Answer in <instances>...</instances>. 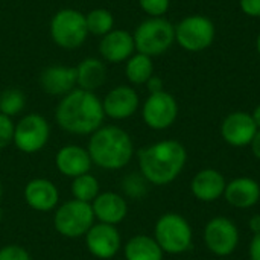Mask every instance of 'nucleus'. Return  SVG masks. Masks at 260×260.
Masks as SVG:
<instances>
[{
	"label": "nucleus",
	"mask_w": 260,
	"mask_h": 260,
	"mask_svg": "<svg viewBox=\"0 0 260 260\" xmlns=\"http://www.w3.org/2000/svg\"><path fill=\"white\" fill-rule=\"evenodd\" d=\"M26 204L40 213L52 212L58 207L59 192L55 183L47 178H34L30 180L23 190Z\"/></svg>",
	"instance_id": "15"
},
{
	"label": "nucleus",
	"mask_w": 260,
	"mask_h": 260,
	"mask_svg": "<svg viewBox=\"0 0 260 260\" xmlns=\"http://www.w3.org/2000/svg\"><path fill=\"white\" fill-rule=\"evenodd\" d=\"M50 35L55 44L62 49L79 47L88 35L85 15L70 8L58 11L50 21Z\"/></svg>",
	"instance_id": "8"
},
{
	"label": "nucleus",
	"mask_w": 260,
	"mask_h": 260,
	"mask_svg": "<svg viewBox=\"0 0 260 260\" xmlns=\"http://www.w3.org/2000/svg\"><path fill=\"white\" fill-rule=\"evenodd\" d=\"M125 260H163L165 253L154 239L148 235H136L123 245Z\"/></svg>",
	"instance_id": "22"
},
{
	"label": "nucleus",
	"mask_w": 260,
	"mask_h": 260,
	"mask_svg": "<svg viewBox=\"0 0 260 260\" xmlns=\"http://www.w3.org/2000/svg\"><path fill=\"white\" fill-rule=\"evenodd\" d=\"M0 260H32L30 254L20 245L11 244L0 248Z\"/></svg>",
	"instance_id": "31"
},
{
	"label": "nucleus",
	"mask_w": 260,
	"mask_h": 260,
	"mask_svg": "<svg viewBox=\"0 0 260 260\" xmlns=\"http://www.w3.org/2000/svg\"><path fill=\"white\" fill-rule=\"evenodd\" d=\"M105 119L102 101L94 91L75 88L56 105L55 120L61 129L75 136H91Z\"/></svg>",
	"instance_id": "1"
},
{
	"label": "nucleus",
	"mask_w": 260,
	"mask_h": 260,
	"mask_svg": "<svg viewBox=\"0 0 260 260\" xmlns=\"http://www.w3.org/2000/svg\"><path fill=\"white\" fill-rule=\"evenodd\" d=\"M215 23L206 15H189L175 26V41L186 52L198 53L209 49L215 41Z\"/></svg>",
	"instance_id": "7"
},
{
	"label": "nucleus",
	"mask_w": 260,
	"mask_h": 260,
	"mask_svg": "<svg viewBox=\"0 0 260 260\" xmlns=\"http://www.w3.org/2000/svg\"><path fill=\"white\" fill-rule=\"evenodd\" d=\"M146 87H148V91H149V94H152V93H158V91H163L165 88H163V81H161V78H158V76H151L149 78V81L146 82Z\"/></svg>",
	"instance_id": "34"
},
{
	"label": "nucleus",
	"mask_w": 260,
	"mask_h": 260,
	"mask_svg": "<svg viewBox=\"0 0 260 260\" xmlns=\"http://www.w3.org/2000/svg\"><path fill=\"white\" fill-rule=\"evenodd\" d=\"M85 21H87V30L93 35H99V37H104L108 32H111L113 24H114L113 14L104 8L90 11L85 15Z\"/></svg>",
	"instance_id": "26"
},
{
	"label": "nucleus",
	"mask_w": 260,
	"mask_h": 260,
	"mask_svg": "<svg viewBox=\"0 0 260 260\" xmlns=\"http://www.w3.org/2000/svg\"><path fill=\"white\" fill-rule=\"evenodd\" d=\"M154 239L165 254H184L193 245V230L189 221L175 212L161 215L154 225Z\"/></svg>",
	"instance_id": "4"
},
{
	"label": "nucleus",
	"mask_w": 260,
	"mask_h": 260,
	"mask_svg": "<svg viewBox=\"0 0 260 260\" xmlns=\"http://www.w3.org/2000/svg\"><path fill=\"white\" fill-rule=\"evenodd\" d=\"M140 99L137 91L129 85H119L114 87L107 93L102 101L104 113L110 119L114 120H125L136 114L139 110Z\"/></svg>",
	"instance_id": "14"
},
{
	"label": "nucleus",
	"mask_w": 260,
	"mask_h": 260,
	"mask_svg": "<svg viewBox=\"0 0 260 260\" xmlns=\"http://www.w3.org/2000/svg\"><path fill=\"white\" fill-rule=\"evenodd\" d=\"M256 49H257V53L260 55V32L259 35H257V38H256Z\"/></svg>",
	"instance_id": "38"
},
{
	"label": "nucleus",
	"mask_w": 260,
	"mask_h": 260,
	"mask_svg": "<svg viewBox=\"0 0 260 260\" xmlns=\"http://www.w3.org/2000/svg\"><path fill=\"white\" fill-rule=\"evenodd\" d=\"M55 166L61 175L73 180L79 175L88 174L93 161L85 148L79 145H66L55 154Z\"/></svg>",
	"instance_id": "16"
},
{
	"label": "nucleus",
	"mask_w": 260,
	"mask_h": 260,
	"mask_svg": "<svg viewBox=\"0 0 260 260\" xmlns=\"http://www.w3.org/2000/svg\"><path fill=\"white\" fill-rule=\"evenodd\" d=\"M70 192L73 195V200L91 204L94 198L101 193V184L99 180L88 172L72 180Z\"/></svg>",
	"instance_id": "25"
},
{
	"label": "nucleus",
	"mask_w": 260,
	"mask_h": 260,
	"mask_svg": "<svg viewBox=\"0 0 260 260\" xmlns=\"http://www.w3.org/2000/svg\"><path fill=\"white\" fill-rule=\"evenodd\" d=\"M2 218H3V212H2V209H0V222H2Z\"/></svg>",
	"instance_id": "40"
},
{
	"label": "nucleus",
	"mask_w": 260,
	"mask_h": 260,
	"mask_svg": "<svg viewBox=\"0 0 260 260\" xmlns=\"http://www.w3.org/2000/svg\"><path fill=\"white\" fill-rule=\"evenodd\" d=\"M239 241H241L239 229L230 218L225 216L212 218L204 227L206 248L218 257L232 256L238 250Z\"/></svg>",
	"instance_id": "10"
},
{
	"label": "nucleus",
	"mask_w": 260,
	"mask_h": 260,
	"mask_svg": "<svg viewBox=\"0 0 260 260\" xmlns=\"http://www.w3.org/2000/svg\"><path fill=\"white\" fill-rule=\"evenodd\" d=\"M2 193H3V187H2V183H0V198H2Z\"/></svg>",
	"instance_id": "39"
},
{
	"label": "nucleus",
	"mask_w": 260,
	"mask_h": 260,
	"mask_svg": "<svg viewBox=\"0 0 260 260\" xmlns=\"http://www.w3.org/2000/svg\"><path fill=\"white\" fill-rule=\"evenodd\" d=\"M248 227L251 230L253 235H257L260 233V215H253L248 221Z\"/></svg>",
	"instance_id": "36"
},
{
	"label": "nucleus",
	"mask_w": 260,
	"mask_h": 260,
	"mask_svg": "<svg viewBox=\"0 0 260 260\" xmlns=\"http://www.w3.org/2000/svg\"><path fill=\"white\" fill-rule=\"evenodd\" d=\"M50 139V125L41 114L30 113L18 120L14 129V145L24 154L40 152Z\"/></svg>",
	"instance_id": "9"
},
{
	"label": "nucleus",
	"mask_w": 260,
	"mask_h": 260,
	"mask_svg": "<svg viewBox=\"0 0 260 260\" xmlns=\"http://www.w3.org/2000/svg\"><path fill=\"white\" fill-rule=\"evenodd\" d=\"M107 79V67L101 59L87 58L76 67V85L87 91L102 87Z\"/></svg>",
	"instance_id": "23"
},
{
	"label": "nucleus",
	"mask_w": 260,
	"mask_h": 260,
	"mask_svg": "<svg viewBox=\"0 0 260 260\" xmlns=\"http://www.w3.org/2000/svg\"><path fill=\"white\" fill-rule=\"evenodd\" d=\"M225 186L227 181L222 172L207 168L193 175L190 181V192L201 203H215L224 197Z\"/></svg>",
	"instance_id": "17"
},
{
	"label": "nucleus",
	"mask_w": 260,
	"mask_h": 260,
	"mask_svg": "<svg viewBox=\"0 0 260 260\" xmlns=\"http://www.w3.org/2000/svg\"><path fill=\"white\" fill-rule=\"evenodd\" d=\"M250 148H251L253 155H254V157H256V158L260 161V129L256 133V136H254L253 142L250 143Z\"/></svg>",
	"instance_id": "35"
},
{
	"label": "nucleus",
	"mask_w": 260,
	"mask_h": 260,
	"mask_svg": "<svg viewBox=\"0 0 260 260\" xmlns=\"http://www.w3.org/2000/svg\"><path fill=\"white\" fill-rule=\"evenodd\" d=\"M241 11L253 18L260 17V0H239Z\"/></svg>",
	"instance_id": "32"
},
{
	"label": "nucleus",
	"mask_w": 260,
	"mask_h": 260,
	"mask_svg": "<svg viewBox=\"0 0 260 260\" xmlns=\"http://www.w3.org/2000/svg\"><path fill=\"white\" fill-rule=\"evenodd\" d=\"M40 85L44 93L52 96H66L76 85V67L50 66L40 75Z\"/></svg>",
	"instance_id": "21"
},
{
	"label": "nucleus",
	"mask_w": 260,
	"mask_h": 260,
	"mask_svg": "<svg viewBox=\"0 0 260 260\" xmlns=\"http://www.w3.org/2000/svg\"><path fill=\"white\" fill-rule=\"evenodd\" d=\"M139 172L152 186L174 183L187 163V151L178 140L166 139L142 148L137 152Z\"/></svg>",
	"instance_id": "2"
},
{
	"label": "nucleus",
	"mask_w": 260,
	"mask_h": 260,
	"mask_svg": "<svg viewBox=\"0 0 260 260\" xmlns=\"http://www.w3.org/2000/svg\"><path fill=\"white\" fill-rule=\"evenodd\" d=\"M142 117L148 128L163 131L171 128L178 117V102L168 91H158L148 96L142 107Z\"/></svg>",
	"instance_id": "11"
},
{
	"label": "nucleus",
	"mask_w": 260,
	"mask_h": 260,
	"mask_svg": "<svg viewBox=\"0 0 260 260\" xmlns=\"http://www.w3.org/2000/svg\"><path fill=\"white\" fill-rule=\"evenodd\" d=\"M125 75L128 81L134 85H142L149 81V78L154 75V62L152 58L143 53L133 55L125 66Z\"/></svg>",
	"instance_id": "24"
},
{
	"label": "nucleus",
	"mask_w": 260,
	"mask_h": 260,
	"mask_svg": "<svg viewBox=\"0 0 260 260\" xmlns=\"http://www.w3.org/2000/svg\"><path fill=\"white\" fill-rule=\"evenodd\" d=\"M134 49H136V44H134L133 34L123 29H116L104 35L101 46H99V50L104 59L113 64L128 61L133 56Z\"/></svg>",
	"instance_id": "20"
},
{
	"label": "nucleus",
	"mask_w": 260,
	"mask_h": 260,
	"mask_svg": "<svg viewBox=\"0 0 260 260\" xmlns=\"http://www.w3.org/2000/svg\"><path fill=\"white\" fill-rule=\"evenodd\" d=\"M87 151L93 165L105 171H120L134 157V142L131 136L116 125L101 126L88 140Z\"/></svg>",
	"instance_id": "3"
},
{
	"label": "nucleus",
	"mask_w": 260,
	"mask_h": 260,
	"mask_svg": "<svg viewBox=\"0 0 260 260\" xmlns=\"http://www.w3.org/2000/svg\"><path fill=\"white\" fill-rule=\"evenodd\" d=\"M14 129L15 123L11 117L0 113V151L8 148L14 142Z\"/></svg>",
	"instance_id": "30"
},
{
	"label": "nucleus",
	"mask_w": 260,
	"mask_h": 260,
	"mask_svg": "<svg viewBox=\"0 0 260 260\" xmlns=\"http://www.w3.org/2000/svg\"><path fill=\"white\" fill-rule=\"evenodd\" d=\"M149 183L140 172H131L122 180V190L131 200H142L148 193Z\"/></svg>",
	"instance_id": "28"
},
{
	"label": "nucleus",
	"mask_w": 260,
	"mask_h": 260,
	"mask_svg": "<svg viewBox=\"0 0 260 260\" xmlns=\"http://www.w3.org/2000/svg\"><path fill=\"white\" fill-rule=\"evenodd\" d=\"M251 116H253V120H254V123H256V126H257V129H260V104L253 110V113H251Z\"/></svg>",
	"instance_id": "37"
},
{
	"label": "nucleus",
	"mask_w": 260,
	"mask_h": 260,
	"mask_svg": "<svg viewBox=\"0 0 260 260\" xmlns=\"http://www.w3.org/2000/svg\"><path fill=\"white\" fill-rule=\"evenodd\" d=\"M88 253L101 260H110L117 256L122 248V236L116 225L94 222L84 236Z\"/></svg>",
	"instance_id": "12"
},
{
	"label": "nucleus",
	"mask_w": 260,
	"mask_h": 260,
	"mask_svg": "<svg viewBox=\"0 0 260 260\" xmlns=\"http://www.w3.org/2000/svg\"><path fill=\"white\" fill-rule=\"evenodd\" d=\"M140 8L149 17H163L171 6V0H139Z\"/></svg>",
	"instance_id": "29"
},
{
	"label": "nucleus",
	"mask_w": 260,
	"mask_h": 260,
	"mask_svg": "<svg viewBox=\"0 0 260 260\" xmlns=\"http://www.w3.org/2000/svg\"><path fill=\"white\" fill-rule=\"evenodd\" d=\"M26 105V96L18 88H8L3 93H0V113L14 117L23 111Z\"/></svg>",
	"instance_id": "27"
},
{
	"label": "nucleus",
	"mask_w": 260,
	"mask_h": 260,
	"mask_svg": "<svg viewBox=\"0 0 260 260\" xmlns=\"http://www.w3.org/2000/svg\"><path fill=\"white\" fill-rule=\"evenodd\" d=\"M133 37L136 50L152 58L171 49L175 41V26L163 17H151L137 26Z\"/></svg>",
	"instance_id": "5"
},
{
	"label": "nucleus",
	"mask_w": 260,
	"mask_h": 260,
	"mask_svg": "<svg viewBox=\"0 0 260 260\" xmlns=\"http://www.w3.org/2000/svg\"><path fill=\"white\" fill-rule=\"evenodd\" d=\"M93 215L98 222L117 225L128 216V203L117 192H101L91 203Z\"/></svg>",
	"instance_id": "18"
},
{
	"label": "nucleus",
	"mask_w": 260,
	"mask_h": 260,
	"mask_svg": "<svg viewBox=\"0 0 260 260\" xmlns=\"http://www.w3.org/2000/svg\"><path fill=\"white\" fill-rule=\"evenodd\" d=\"M248 256L250 260H260V233L253 235V239L248 247Z\"/></svg>",
	"instance_id": "33"
},
{
	"label": "nucleus",
	"mask_w": 260,
	"mask_h": 260,
	"mask_svg": "<svg viewBox=\"0 0 260 260\" xmlns=\"http://www.w3.org/2000/svg\"><path fill=\"white\" fill-rule=\"evenodd\" d=\"M94 215L91 204L78 200H69L58 206L53 213L55 230L67 239H79L94 224Z\"/></svg>",
	"instance_id": "6"
},
{
	"label": "nucleus",
	"mask_w": 260,
	"mask_h": 260,
	"mask_svg": "<svg viewBox=\"0 0 260 260\" xmlns=\"http://www.w3.org/2000/svg\"><path fill=\"white\" fill-rule=\"evenodd\" d=\"M257 131L251 113L247 111H233L227 114L219 128L222 140L233 148L250 146Z\"/></svg>",
	"instance_id": "13"
},
{
	"label": "nucleus",
	"mask_w": 260,
	"mask_h": 260,
	"mask_svg": "<svg viewBox=\"0 0 260 260\" xmlns=\"http://www.w3.org/2000/svg\"><path fill=\"white\" fill-rule=\"evenodd\" d=\"M224 198L235 209H251L260 201V184L254 178L238 177L227 183Z\"/></svg>",
	"instance_id": "19"
}]
</instances>
